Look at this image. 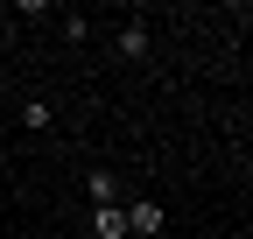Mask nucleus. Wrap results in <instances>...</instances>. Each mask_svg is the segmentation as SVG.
I'll list each match as a JSON object with an SVG mask.
<instances>
[{
    "mask_svg": "<svg viewBox=\"0 0 253 239\" xmlns=\"http://www.w3.org/2000/svg\"><path fill=\"white\" fill-rule=\"evenodd\" d=\"M49 120H56V113H49V99H28V106H21V127H28V134H42Z\"/></svg>",
    "mask_w": 253,
    "mask_h": 239,
    "instance_id": "39448f33",
    "label": "nucleus"
},
{
    "mask_svg": "<svg viewBox=\"0 0 253 239\" xmlns=\"http://www.w3.org/2000/svg\"><path fill=\"white\" fill-rule=\"evenodd\" d=\"M162 204H155V197H141V204H126V232H141V239H155V232H162Z\"/></svg>",
    "mask_w": 253,
    "mask_h": 239,
    "instance_id": "f257e3e1",
    "label": "nucleus"
},
{
    "mask_svg": "<svg viewBox=\"0 0 253 239\" xmlns=\"http://www.w3.org/2000/svg\"><path fill=\"white\" fill-rule=\"evenodd\" d=\"M84 197H91V204H120V176H113V169H91V176H84Z\"/></svg>",
    "mask_w": 253,
    "mask_h": 239,
    "instance_id": "f03ea898",
    "label": "nucleus"
},
{
    "mask_svg": "<svg viewBox=\"0 0 253 239\" xmlns=\"http://www.w3.org/2000/svg\"><path fill=\"white\" fill-rule=\"evenodd\" d=\"M120 56H148V28H141V21L120 28Z\"/></svg>",
    "mask_w": 253,
    "mask_h": 239,
    "instance_id": "20e7f679",
    "label": "nucleus"
},
{
    "mask_svg": "<svg viewBox=\"0 0 253 239\" xmlns=\"http://www.w3.org/2000/svg\"><path fill=\"white\" fill-rule=\"evenodd\" d=\"M99 239H126V211L120 204H99Z\"/></svg>",
    "mask_w": 253,
    "mask_h": 239,
    "instance_id": "7ed1b4c3",
    "label": "nucleus"
},
{
    "mask_svg": "<svg viewBox=\"0 0 253 239\" xmlns=\"http://www.w3.org/2000/svg\"><path fill=\"white\" fill-rule=\"evenodd\" d=\"M0 239H28V232H0Z\"/></svg>",
    "mask_w": 253,
    "mask_h": 239,
    "instance_id": "423d86ee",
    "label": "nucleus"
}]
</instances>
